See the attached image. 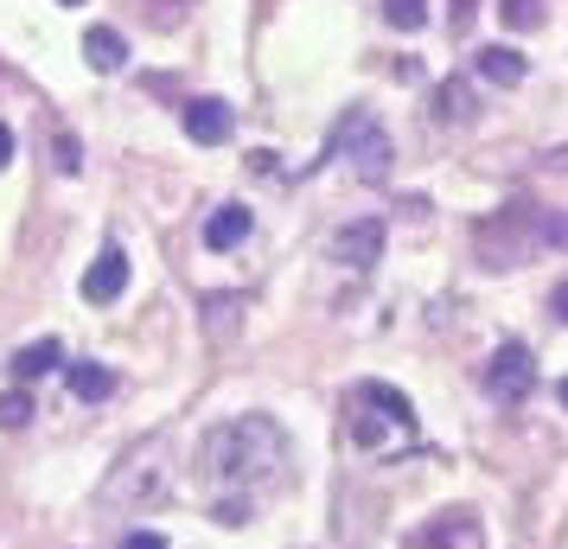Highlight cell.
Masks as SVG:
<instances>
[{
  "mask_svg": "<svg viewBox=\"0 0 568 549\" xmlns=\"http://www.w3.org/2000/svg\"><path fill=\"white\" fill-rule=\"evenodd\" d=\"M287 460H294V447H287V428L275 416H231L199 441V479L211 486V498L250 505L262 486L287 479Z\"/></svg>",
  "mask_w": 568,
  "mask_h": 549,
  "instance_id": "6da1fadb",
  "label": "cell"
},
{
  "mask_svg": "<svg viewBox=\"0 0 568 549\" xmlns=\"http://www.w3.org/2000/svg\"><path fill=\"white\" fill-rule=\"evenodd\" d=\"M345 428L377 460L403 454V447H415V403L396 384H358V390L345 396Z\"/></svg>",
  "mask_w": 568,
  "mask_h": 549,
  "instance_id": "7a4b0ae2",
  "label": "cell"
},
{
  "mask_svg": "<svg viewBox=\"0 0 568 549\" xmlns=\"http://www.w3.org/2000/svg\"><path fill=\"white\" fill-rule=\"evenodd\" d=\"M160 492H166V447H160V441L129 447V454H122V467L103 479V505H129V511L154 505Z\"/></svg>",
  "mask_w": 568,
  "mask_h": 549,
  "instance_id": "3957f363",
  "label": "cell"
},
{
  "mask_svg": "<svg viewBox=\"0 0 568 549\" xmlns=\"http://www.w3.org/2000/svg\"><path fill=\"white\" fill-rule=\"evenodd\" d=\"M333 154H345L352 160V173L358 180H389V134L364 115V109H345V122L333 129Z\"/></svg>",
  "mask_w": 568,
  "mask_h": 549,
  "instance_id": "277c9868",
  "label": "cell"
},
{
  "mask_svg": "<svg viewBox=\"0 0 568 549\" xmlns=\"http://www.w3.org/2000/svg\"><path fill=\"white\" fill-rule=\"evenodd\" d=\"M530 390H537V358H530V345L505 339L486 365V396L505 403V409H517V403H530Z\"/></svg>",
  "mask_w": 568,
  "mask_h": 549,
  "instance_id": "5b68a950",
  "label": "cell"
},
{
  "mask_svg": "<svg viewBox=\"0 0 568 549\" xmlns=\"http://www.w3.org/2000/svg\"><path fill=\"white\" fill-rule=\"evenodd\" d=\"M326 256H333L338 268H371V262L384 256V217H358V224H345V231H333V243H326Z\"/></svg>",
  "mask_w": 568,
  "mask_h": 549,
  "instance_id": "8992f818",
  "label": "cell"
},
{
  "mask_svg": "<svg viewBox=\"0 0 568 549\" xmlns=\"http://www.w3.org/2000/svg\"><path fill=\"white\" fill-rule=\"evenodd\" d=\"M185 134H192L199 148H224V141L236 134L231 103H217V96H192V103H185Z\"/></svg>",
  "mask_w": 568,
  "mask_h": 549,
  "instance_id": "52a82bcc",
  "label": "cell"
},
{
  "mask_svg": "<svg viewBox=\"0 0 568 549\" xmlns=\"http://www.w3.org/2000/svg\"><path fill=\"white\" fill-rule=\"evenodd\" d=\"M122 288H129V256H122V250L109 243L103 256L83 268V301H90V307H103V301H115Z\"/></svg>",
  "mask_w": 568,
  "mask_h": 549,
  "instance_id": "ba28073f",
  "label": "cell"
},
{
  "mask_svg": "<svg viewBox=\"0 0 568 549\" xmlns=\"http://www.w3.org/2000/svg\"><path fill=\"white\" fill-rule=\"evenodd\" d=\"M250 224H256V211H250V205H217L205 217V250H217V256L236 250V243L250 236Z\"/></svg>",
  "mask_w": 568,
  "mask_h": 549,
  "instance_id": "9c48e42d",
  "label": "cell"
},
{
  "mask_svg": "<svg viewBox=\"0 0 568 549\" xmlns=\"http://www.w3.org/2000/svg\"><path fill=\"white\" fill-rule=\"evenodd\" d=\"M473 71L486 83H498V90H517L530 64H524V52H511V45H479V52H473Z\"/></svg>",
  "mask_w": 568,
  "mask_h": 549,
  "instance_id": "30bf717a",
  "label": "cell"
},
{
  "mask_svg": "<svg viewBox=\"0 0 568 549\" xmlns=\"http://www.w3.org/2000/svg\"><path fill=\"white\" fill-rule=\"evenodd\" d=\"M52 370H64V345L58 339H32L13 352V377L20 384H39V377H52Z\"/></svg>",
  "mask_w": 568,
  "mask_h": 549,
  "instance_id": "8fae6325",
  "label": "cell"
},
{
  "mask_svg": "<svg viewBox=\"0 0 568 549\" xmlns=\"http://www.w3.org/2000/svg\"><path fill=\"white\" fill-rule=\"evenodd\" d=\"M83 64H90V71H122V64H129V39L115 27H90L83 32Z\"/></svg>",
  "mask_w": 568,
  "mask_h": 549,
  "instance_id": "7c38bea8",
  "label": "cell"
},
{
  "mask_svg": "<svg viewBox=\"0 0 568 549\" xmlns=\"http://www.w3.org/2000/svg\"><path fill=\"white\" fill-rule=\"evenodd\" d=\"M64 384H71L78 403H103V396L115 390V370L97 365V358H78V365H64Z\"/></svg>",
  "mask_w": 568,
  "mask_h": 549,
  "instance_id": "4fadbf2b",
  "label": "cell"
},
{
  "mask_svg": "<svg viewBox=\"0 0 568 549\" xmlns=\"http://www.w3.org/2000/svg\"><path fill=\"white\" fill-rule=\"evenodd\" d=\"M460 537H466V511H447L440 523H428V530L403 537V549H454Z\"/></svg>",
  "mask_w": 568,
  "mask_h": 549,
  "instance_id": "5bb4252c",
  "label": "cell"
},
{
  "mask_svg": "<svg viewBox=\"0 0 568 549\" xmlns=\"http://www.w3.org/2000/svg\"><path fill=\"white\" fill-rule=\"evenodd\" d=\"M466 115H473V90H466L460 78L440 83L435 90V122H466Z\"/></svg>",
  "mask_w": 568,
  "mask_h": 549,
  "instance_id": "9a60e30c",
  "label": "cell"
},
{
  "mask_svg": "<svg viewBox=\"0 0 568 549\" xmlns=\"http://www.w3.org/2000/svg\"><path fill=\"white\" fill-rule=\"evenodd\" d=\"M384 20L396 32H422L428 27V0H384Z\"/></svg>",
  "mask_w": 568,
  "mask_h": 549,
  "instance_id": "2e32d148",
  "label": "cell"
},
{
  "mask_svg": "<svg viewBox=\"0 0 568 549\" xmlns=\"http://www.w3.org/2000/svg\"><path fill=\"white\" fill-rule=\"evenodd\" d=\"M498 20L511 32H537L542 27V0H498Z\"/></svg>",
  "mask_w": 568,
  "mask_h": 549,
  "instance_id": "e0dca14e",
  "label": "cell"
},
{
  "mask_svg": "<svg viewBox=\"0 0 568 549\" xmlns=\"http://www.w3.org/2000/svg\"><path fill=\"white\" fill-rule=\"evenodd\" d=\"M27 421H32V390L27 384L0 390V428H27Z\"/></svg>",
  "mask_w": 568,
  "mask_h": 549,
  "instance_id": "ac0fdd59",
  "label": "cell"
},
{
  "mask_svg": "<svg viewBox=\"0 0 568 549\" xmlns=\"http://www.w3.org/2000/svg\"><path fill=\"white\" fill-rule=\"evenodd\" d=\"M537 250H568V211H537Z\"/></svg>",
  "mask_w": 568,
  "mask_h": 549,
  "instance_id": "d6986e66",
  "label": "cell"
},
{
  "mask_svg": "<svg viewBox=\"0 0 568 549\" xmlns=\"http://www.w3.org/2000/svg\"><path fill=\"white\" fill-rule=\"evenodd\" d=\"M236 307H243V294H211V301H205L211 333H231V326H236Z\"/></svg>",
  "mask_w": 568,
  "mask_h": 549,
  "instance_id": "ffe728a7",
  "label": "cell"
},
{
  "mask_svg": "<svg viewBox=\"0 0 568 549\" xmlns=\"http://www.w3.org/2000/svg\"><path fill=\"white\" fill-rule=\"evenodd\" d=\"M141 13H148V20H160V27H180V20H185V0H141Z\"/></svg>",
  "mask_w": 568,
  "mask_h": 549,
  "instance_id": "44dd1931",
  "label": "cell"
},
{
  "mask_svg": "<svg viewBox=\"0 0 568 549\" xmlns=\"http://www.w3.org/2000/svg\"><path fill=\"white\" fill-rule=\"evenodd\" d=\"M122 549H166V537H160V530H129Z\"/></svg>",
  "mask_w": 568,
  "mask_h": 549,
  "instance_id": "7402d4cb",
  "label": "cell"
},
{
  "mask_svg": "<svg viewBox=\"0 0 568 549\" xmlns=\"http://www.w3.org/2000/svg\"><path fill=\"white\" fill-rule=\"evenodd\" d=\"M58 166H64V173H78V166H83V160H78V141H71V134L58 141Z\"/></svg>",
  "mask_w": 568,
  "mask_h": 549,
  "instance_id": "603a6c76",
  "label": "cell"
},
{
  "mask_svg": "<svg viewBox=\"0 0 568 549\" xmlns=\"http://www.w3.org/2000/svg\"><path fill=\"white\" fill-rule=\"evenodd\" d=\"M473 27V0H454V32Z\"/></svg>",
  "mask_w": 568,
  "mask_h": 549,
  "instance_id": "cb8c5ba5",
  "label": "cell"
},
{
  "mask_svg": "<svg viewBox=\"0 0 568 549\" xmlns=\"http://www.w3.org/2000/svg\"><path fill=\"white\" fill-rule=\"evenodd\" d=\"M549 307H556V319H562V326H568V282H562V288H556V294H549Z\"/></svg>",
  "mask_w": 568,
  "mask_h": 549,
  "instance_id": "d4e9b609",
  "label": "cell"
},
{
  "mask_svg": "<svg viewBox=\"0 0 568 549\" xmlns=\"http://www.w3.org/2000/svg\"><path fill=\"white\" fill-rule=\"evenodd\" d=\"M13 160V134H7V122H0V166Z\"/></svg>",
  "mask_w": 568,
  "mask_h": 549,
  "instance_id": "484cf974",
  "label": "cell"
},
{
  "mask_svg": "<svg viewBox=\"0 0 568 549\" xmlns=\"http://www.w3.org/2000/svg\"><path fill=\"white\" fill-rule=\"evenodd\" d=\"M556 396H562V409H568V377H562V390H556Z\"/></svg>",
  "mask_w": 568,
  "mask_h": 549,
  "instance_id": "4316f807",
  "label": "cell"
},
{
  "mask_svg": "<svg viewBox=\"0 0 568 549\" xmlns=\"http://www.w3.org/2000/svg\"><path fill=\"white\" fill-rule=\"evenodd\" d=\"M64 7H78V0H64Z\"/></svg>",
  "mask_w": 568,
  "mask_h": 549,
  "instance_id": "83f0119b",
  "label": "cell"
}]
</instances>
